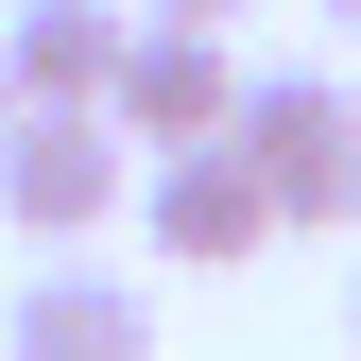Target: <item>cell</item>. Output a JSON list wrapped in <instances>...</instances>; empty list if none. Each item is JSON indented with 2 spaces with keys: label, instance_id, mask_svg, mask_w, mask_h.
<instances>
[{
  "label": "cell",
  "instance_id": "cell-1",
  "mask_svg": "<svg viewBox=\"0 0 361 361\" xmlns=\"http://www.w3.org/2000/svg\"><path fill=\"white\" fill-rule=\"evenodd\" d=\"M224 155L258 172L276 241H293V224H344V207H361V86H344V69H241Z\"/></svg>",
  "mask_w": 361,
  "mask_h": 361
},
{
  "label": "cell",
  "instance_id": "cell-2",
  "mask_svg": "<svg viewBox=\"0 0 361 361\" xmlns=\"http://www.w3.org/2000/svg\"><path fill=\"white\" fill-rule=\"evenodd\" d=\"M121 207H138V138H121L104 104H18V121H0V224H18L35 258H52V241H104Z\"/></svg>",
  "mask_w": 361,
  "mask_h": 361
},
{
  "label": "cell",
  "instance_id": "cell-3",
  "mask_svg": "<svg viewBox=\"0 0 361 361\" xmlns=\"http://www.w3.org/2000/svg\"><path fill=\"white\" fill-rule=\"evenodd\" d=\"M0 361H155V293L121 276L104 241H52L0 293Z\"/></svg>",
  "mask_w": 361,
  "mask_h": 361
},
{
  "label": "cell",
  "instance_id": "cell-4",
  "mask_svg": "<svg viewBox=\"0 0 361 361\" xmlns=\"http://www.w3.org/2000/svg\"><path fill=\"white\" fill-rule=\"evenodd\" d=\"M104 121H121L138 155H190V138L241 121V52H224L207 18H138V35H121V69H104Z\"/></svg>",
  "mask_w": 361,
  "mask_h": 361
},
{
  "label": "cell",
  "instance_id": "cell-5",
  "mask_svg": "<svg viewBox=\"0 0 361 361\" xmlns=\"http://www.w3.org/2000/svg\"><path fill=\"white\" fill-rule=\"evenodd\" d=\"M138 241L172 276H241V258L276 241V207H258V172L224 138H190V155H138Z\"/></svg>",
  "mask_w": 361,
  "mask_h": 361
},
{
  "label": "cell",
  "instance_id": "cell-6",
  "mask_svg": "<svg viewBox=\"0 0 361 361\" xmlns=\"http://www.w3.org/2000/svg\"><path fill=\"white\" fill-rule=\"evenodd\" d=\"M121 35H138V0H0V86L18 104H104Z\"/></svg>",
  "mask_w": 361,
  "mask_h": 361
},
{
  "label": "cell",
  "instance_id": "cell-7",
  "mask_svg": "<svg viewBox=\"0 0 361 361\" xmlns=\"http://www.w3.org/2000/svg\"><path fill=\"white\" fill-rule=\"evenodd\" d=\"M138 18H207V35H224V18H258V0H138Z\"/></svg>",
  "mask_w": 361,
  "mask_h": 361
},
{
  "label": "cell",
  "instance_id": "cell-8",
  "mask_svg": "<svg viewBox=\"0 0 361 361\" xmlns=\"http://www.w3.org/2000/svg\"><path fill=\"white\" fill-rule=\"evenodd\" d=\"M327 18H344V35H361V0H327Z\"/></svg>",
  "mask_w": 361,
  "mask_h": 361
},
{
  "label": "cell",
  "instance_id": "cell-9",
  "mask_svg": "<svg viewBox=\"0 0 361 361\" xmlns=\"http://www.w3.org/2000/svg\"><path fill=\"white\" fill-rule=\"evenodd\" d=\"M344 344H361V293H344Z\"/></svg>",
  "mask_w": 361,
  "mask_h": 361
},
{
  "label": "cell",
  "instance_id": "cell-10",
  "mask_svg": "<svg viewBox=\"0 0 361 361\" xmlns=\"http://www.w3.org/2000/svg\"><path fill=\"white\" fill-rule=\"evenodd\" d=\"M0 121H18V86H0Z\"/></svg>",
  "mask_w": 361,
  "mask_h": 361
},
{
  "label": "cell",
  "instance_id": "cell-11",
  "mask_svg": "<svg viewBox=\"0 0 361 361\" xmlns=\"http://www.w3.org/2000/svg\"><path fill=\"white\" fill-rule=\"evenodd\" d=\"M344 224H361V207H344Z\"/></svg>",
  "mask_w": 361,
  "mask_h": 361
}]
</instances>
